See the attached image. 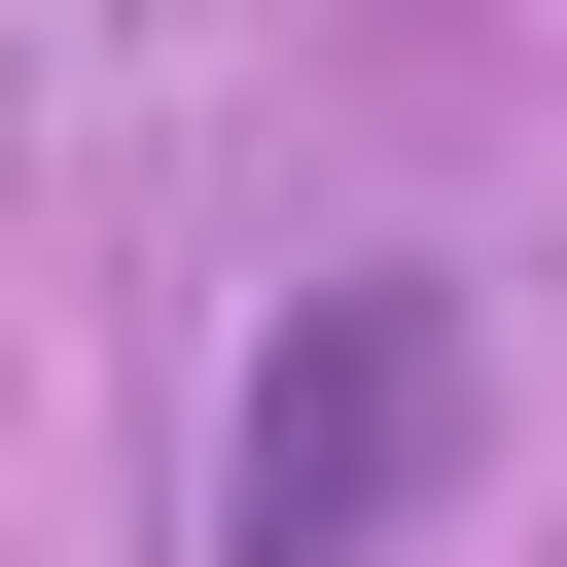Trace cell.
<instances>
[{"label":"cell","mask_w":567,"mask_h":567,"mask_svg":"<svg viewBox=\"0 0 567 567\" xmlns=\"http://www.w3.org/2000/svg\"><path fill=\"white\" fill-rule=\"evenodd\" d=\"M461 425H496V354H461V284H425V248L284 284V319H248V390H213V567H425Z\"/></svg>","instance_id":"cell-1"}]
</instances>
